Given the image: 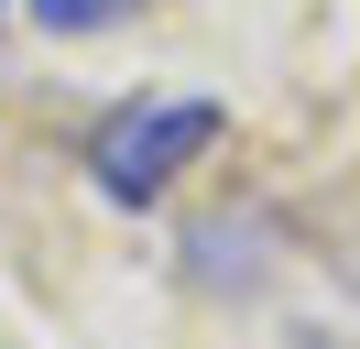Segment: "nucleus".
Instances as JSON below:
<instances>
[{
  "mask_svg": "<svg viewBox=\"0 0 360 349\" xmlns=\"http://www.w3.org/2000/svg\"><path fill=\"white\" fill-rule=\"evenodd\" d=\"M0 11H11V0H0Z\"/></svg>",
  "mask_w": 360,
  "mask_h": 349,
  "instance_id": "nucleus-3",
  "label": "nucleus"
},
{
  "mask_svg": "<svg viewBox=\"0 0 360 349\" xmlns=\"http://www.w3.org/2000/svg\"><path fill=\"white\" fill-rule=\"evenodd\" d=\"M219 131H229L219 99H120L110 120L88 131V174H98V196H120V208H153Z\"/></svg>",
  "mask_w": 360,
  "mask_h": 349,
  "instance_id": "nucleus-1",
  "label": "nucleus"
},
{
  "mask_svg": "<svg viewBox=\"0 0 360 349\" xmlns=\"http://www.w3.org/2000/svg\"><path fill=\"white\" fill-rule=\"evenodd\" d=\"M120 11H131V0H33V22H44V33H110Z\"/></svg>",
  "mask_w": 360,
  "mask_h": 349,
  "instance_id": "nucleus-2",
  "label": "nucleus"
}]
</instances>
